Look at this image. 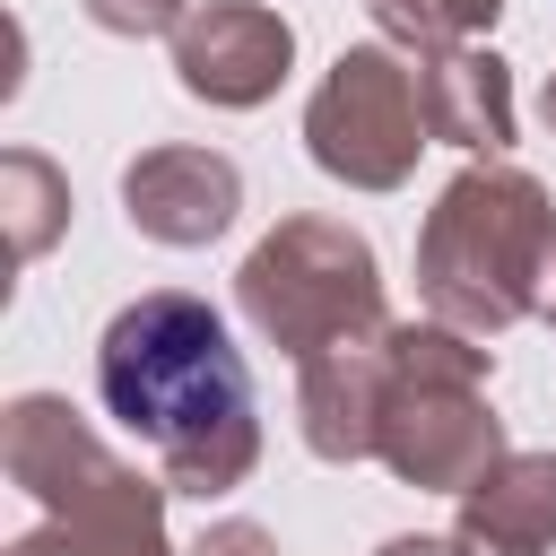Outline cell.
<instances>
[{
	"label": "cell",
	"mask_w": 556,
	"mask_h": 556,
	"mask_svg": "<svg viewBox=\"0 0 556 556\" xmlns=\"http://www.w3.org/2000/svg\"><path fill=\"white\" fill-rule=\"evenodd\" d=\"M96 391L104 408L165 460L174 495H226L261 460L252 426V374L226 339V321L200 295H139L113 313L96 348Z\"/></svg>",
	"instance_id": "1"
},
{
	"label": "cell",
	"mask_w": 556,
	"mask_h": 556,
	"mask_svg": "<svg viewBox=\"0 0 556 556\" xmlns=\"http://www.w3.org/2000/svg\"><path fill=\"white\" fill-rule=\"evenodd\" d=\"M547 261H556V217L521 165H469L434 200L426 243H417L426 304L452 330H504V321L539 313Z\"/></svg>",
	"instance_id": "2"
},
{
	"label": "cell",
	"mask_w": 556,
	"mask_h": 556,
	"mask_svg": "<svg viewBox=\"0 0 556 556\" xmlns=\"http://www.w3.org/2000/svg\"><path fill=\"white\" fill-rule=\"evenodd\" d=\"M0 452L9 478L52 513L9 556H165V486L113 460L61 400H17Z\"/></svg>",
	"instance_id": "3"
},
{
	"label": "cell",
	"mask_w": 556,
	"mask_h": 556,
	"mask_svg": "<svg viewBox=\"0 0 556 556\" xmlns=\"http://www.w3.org/2000/svg\"><path fill=\"white\" fill-rule=\"evenodd\" d=\"M374 452L408 486H452V495L504 460V434L486 417V348H469V330L452 321L391 330V391Z\"/></svg>",
	"instance_id": "4"
},
{
	"label": "cell",
	"mask_w": 556,
	"mask_h": 556,
	"mask_svg": "<svg viewBox=\"0 0 556 556\" xmlns=\"http://www.w3.org/2000/svg\"><path fill=\"white\" fill-rule=\"evenodd\" d=\"M243 313L269 348H287L295 365L339 348V339H365L382 330V278H374V252L365 235L330 226V217H287L252 261H243Z\"/></svg>",
	"instance_id": "5"
},
{
	"label": "cell",
	"mask_w": 556,
	"mask_h": 556,
	"mask_svg": "<svg viewBox=\"0 0 556 556\" xmlns=\"http://www.w3.org/2000/svg\"><path fill=\"white\" fill-rule=\"evenodd\" d=\"M417 130H426V87H417V70H400L382 43L339 52L330 78H321L313 104H304L313 165L339 174V182H356V191L408 182V165H417V148H426Z\"/></svg>",
	"instance_id": "6"
},
{
	"label": "cell",
	"mask_w": 556,
	"mask_h": 556,
	"mask_svg": "<svg viewBox=\"0 0 556 556\" xmlns=\"http://www.w3.org/2000/svg\"><path fill=\"white\" fill-rule=\"evenodd\" d=\"M287 61H295V35H287V17L261 9V0H217V9H191V17L174 26V70H182V87L208 96V104H235V113L261 104V96H278Z\"/></svg>",
	"instance_id": "7"
},
{
	"label": "cell",
	"mask_w": 556,
	"mask_h": 556,
	"mask_svg": "<svg viewBox=\"0 0 556 556\" xmlns=\"http://www.w3.org/2000/svg\"><path fill=\"white\" fill-rule=\"evenodd\" d=\"M122 200H130V226L156 235V243H208L235 226L243 208V182L226 156L208 148H148L130 174H122Z\"/></svg>",
	"instance_id": "8"
},
{
	"label": "cell",
	"mask_w": 556,
	"mask_h": 556,
	"mask_svg": "<svg viewBox=\"0 0 556 556\" xmlns=\"http://www.w3.org/2000/svg\"><path fill=\"white\" fill-rule=\"evenodd\" d=\"M382 391H391V321L304 356V443L321 460H365L382 426Z\"/></svg>",
	"instance_id": "9"
},
{
	"label": "cell",
	"mask_w": 556,
	"mask_h": 556,
	"mask_svg": "<svg viewBox=\"0 0 556 556\" xmlns=\"http://www.w3.org/2000/svg\"><path fill=\"white\" fill-rule=\"evenodd\" d=\"M452 547L460 556H547L556 547V460L547 452H504L486 478H469Z\"/></svg>",
	"instance_id": "10"
},
{
	"label": "cell",
	"mask_w": 556,
	"mask_h": 556,
	"mask_svg": "<svg viewBox=\"0 0 556 556\" xmlns=\"http://www.w3.org/2000/svg\"><path fill=\"white\" fill-rule=\"evenodd\" d=\"M426 130L434 139H452V148H513V70L495 61V52H478V43H460V52H434L426 61Z\"/></svg>",
	"instance_id": "11"
},
{
	"label": "cell",
	"mask_w": 556,
	"mask_h": 556,
	"mask_svg": "<svg viewBox=\"0 0 556 556\" xmlns=\"http://www.w3.org/2000/svg\"><path fill=\"white\" fill-rule=\"evenodd\" d=\"M504 0H374V26L391 43H417V52H460L469 35L495 26Z\"/></svg>",
	"instance_id": "12"
},
{
	"label": "cell",
	"mask_w": 556,
	"mask_h": 556,
	"mask_svg": "<svg viewBox=\"0 0 556 556\" xmlns=\"http://www.w3.org/2000/svg\"><path fill=\"white\" fill-rule=\"evenodd\" d=\"M0 191H9V226H17V235H9V252H17V261H35V252L52 243V226H61L70 191H61V174H52L43 156H26V148L0 165Z\"/></svg>",
	"instance_id": "13"
},
{
	"label": "cell",
	"mask_w": 556,
	"mask_h": 556,
	"mask_svg": "<svg viewBox=\"0 0 556 556\" xmlns=\"http://www.w3.org/2000/svg\"><path fill=\"white\" fill-rule=\"evenodd\" d=\"M87 17L104 35H165V26H182V0H87Z\"/></svg>",
	"instance_id": "14"
},
{
	"label": "cell",
	"mask_w": 556,
	"mask_h": 556,
	"mask_svg": "<svg viewBox=\"0 0 556 556\" xmlns=\"http://www.w3.org/2000/svg\"><path fill=\"white\" fill-rule=\"evenodd\" d=\"M191 556H278V547H269V530H252V521H217Z\"/></svg>",
	"instance_id": "15"
},
{
	"label": "cell",
	"mask_w": 556,
	"mask_h": 556,
	"mask_svg": "<svg viewBox=\"0 0 556 556\" xmlns=\"http://www.w3.org/2000/svg\"><path fill=\"white\" fill-rule=\"evenodd\" d=\"M382 556H460V547H443V539H391Z\"/></svg>",
	"instance_id": "16"
},
{
	"label": "cell",
	"mask_w": 556,
	"mask_h": 556,
	"mask_svg": "<svg viewBox=\"0 0 556 556\" xmlns=\"http://www.w3.org/2000/svg\"><path fill=\"white\" fill-rule=\"evenodd\" d=\"M547 130H556V78H547Z\"/></svg>",
	"instance_id": "17"
}]
</instances>
